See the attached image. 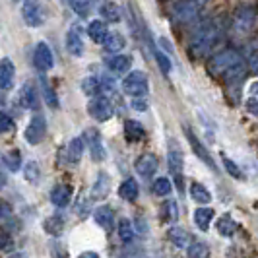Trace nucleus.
<instances>
[{
    "instance_id": "393cba45",
    "label": "nucleus",
    "mask_w": 258,
    "mask_h": 258,
    "mask_svg": "<svg viewBox=\"0 0 258 258\" xmlns=\"http://www.w3.org/2000/svg\"><path fill=\"white\" fill-rule=\"evenodd\" d=\"M118 196L122 200H126V202H134L138 198V182L134 181V179H126L118 186Z\"/></svg>"
},
{
    "instance_id": "7c9ffc66",
    "label": "nucleus",
    "mask_w": 258,
    "mask_h": 258,
    "mask_svg": "<svg viewBox=\"0 0 258 258\" xmlns=\"http://www.w3.org/2000/svg\"><path fill=\"white\" fill-rule=\"evenodd\" d=\"M43 227H45V231L54 235V237H58L60 233L64 231V221L62 218H58V216H52V218H47L45 223H43Z\"/></svg>"
},
{
    "instance_id": "ea45409f",
    "label": "nucleus",
    "mask_w": 258,
    "mask_h": 258,
    "mask_svg": "<svg viewBox=\"0 0 258 258\" xmlns=\"http://www.w3.org/2000/svg\"><path fill=\"white\" fill-rule=\"evenodd\" d=\"M14 128V118L8 113L0 111V134H6Z\"/></svg>"
},
{
    "instance_id": "f704fd0d",
    "label": "nucleus",
    "mask_w": 258,
    "mask_h": 258,
    "mask_svg": "<svg viewBox=\"0 0 258 258\" xmlns=\"http://www.w3.org/2000/svg\"><path fill=\"white\" fill-rule=\"evenodd\" d=\"M70 2V6H72V10L78 14V16H88L91 12V8H93V2L95 0H68Z\"/></svg>"
},
{
    "instance_id": "6ab92c4d",
    "label": "nucleus",
    "mask_w": 258,
    "mask_h": 258,
    "mask_svg": "<svg viewBox=\"0 0 258 258\" xmlns=\"http://www.w3.org/2000/svg\"><path fill=\"white\" fill-rule=\"evenodd\" d=\"M70 198H72V186H70V184H56V186L52 188L51 202L54 206H58V208L68 206Z\"/></svg>"
},
{
    "instance_id": "a18cd8bd",
    "label": "nucleus",
    "mask_w": 258,
    "mask_h": 258,
    "mask_svg": "<svg viewBox=\"0 0 258 258\" xmlns=\"http://www.w3.org/2000/svg\"><path fill=\"white\" fill-rule=\"evenodd\" d=\"M132 107H134L136 111H146V109H148V101H146V99H140V97H134V99H132Z\"/></svg>"
},
{
    "instance_id": "f257e3e1",
    "label": "nucleus",
    "mask_w": 258,
    "mask_h": 258,
    "mask_svg": "<svg viewBox=\"0 0 258 258\" xmlns=\"http://www.w3.org/2000/svg\"><path fill=\"white\" fill-rule=\"evenodd\" d=\"M223 33H225V20L221 16H214L206 22H202L190 35L188 54L192 58H204L218 47Z\"/></svg>"
},
{
    "instance_id": "c85d7f7f",
    "label": "nucleus",
    "mask_w": 258,
    "mask_h": 258,
    "mask_svg": "<svg viewBox=\"0 0 258 258\" xmlns=\"http://www.w3.org/2000/svg\"><path fill=\"white\" fill-rule=\"evenodd\" d=\"M99 14L103 16L107 22H118V20H120V8L116 6L115 2H109V0L101 4Z\"/></svg>"
},
{
    "instance_id": "c756f323",
    "label": "nucleus",
    "mask_w": 258,
    "mask_h": 258,
    "mask_svg": "<svg viewBox=\"0 0 258 258\" xmlns=\"http://www.w3.org/2000/svg\"><path fill=\"white\" fill-rule=\"evenodd\" d=\"M218 231H220V235H223V237H233V235H235L237 223L233 221V218L229 214H225V216L220 218V221H218Z\"/></svg>"
},
{
    "instance_id": "20e7f679",
    "label": "nucleus",
    "mask_w": 258,
    "mask_h": 258,
    "mask_svg": "<svg viewBox=\"0 0 258 258\" xmlns=\"http://www.w3.org/2000/svg\"><path fill=\"white\" fill-rule=\"evenodd\" d=\"M208 6V0H177L173 6V20L177 24H190Z\"/></svg>"
},
{
    "instance_id": "37998d69",
    "label": "nucleus",
    "mask_w": 258,
    "mask_h": 258,
    "mask_svg": "<svg viewBox=\"0 0 258 258\" xmlns=\"http://www.w3.org/2000/svg\"><path fill=\"white\" fill-rule=\"evenodd\" d=\"M155 58H157V64H159V68L163 70V74H169V72H171V62H169L167 56H165L161 51H155Z\"/></svg>"
},
{
    "instance_id": "c03bdc74",
    "label": "nucleus",
    "mask_w": 258,
    "mask_h": 258,
    "mask_svg": "<svg viewBox=\"0 0 258 258\" xmlns=\"http://www.w3.org/2000/svg\"><path fill=\"white\" fill-rule=\"evenodd\" d=\"M246 111H248L252 116H256L258 118V99L256 97H250V99L246 101Z\"/></svg>"
},
{
    "instance_id": "4be33fe9",
    "label": "nucleus",
    "mask_w": 258,
    "mask_h": 258,
    "mask_svg": "<svg viewBox=\"0 0 258 258\" xmlns=\"http://www.w3.org/2000/svg\"><path fill=\"white\" fill-rule=\"evenodd\" d=\"M101 45L105 47V51L107 52H118V51H122V49H124L126 39L122 37L118 31H109Z\"/></svg>"
},
{
    "instance_id": "3c124183",
    "label": "nucleus",
    "mask_w": 258,
    "mask_h": 258,
    "mask_svg": "<svg viewBox=\"0 0 258 258\" xmlns=\"http://www.w3.org/2000/svg\"><path fill=\"white\" fill-rule=\"evenodd\" d=\"M64 2H68V0H64Z\"/></svg>"
},
{
    "instance_id": "de8ad7c7",
    "label": "nucleus",
    "mask_w": 258,
    "mask_h": 258,
    "mask_svg": "<svg viewBox=\"0 0 258 258\" xmlns=\"http://www.w3.org/2000/svg\"><path fill=\"white\" fill-rule=\"evenodd\" d=\"M250 91H252V93H258V82H254V84H252V88H250Z\"/></svg>"
},
{
    "instance_id": "1a4fd4ad",
    "label": "nucleus",
    "mask_w": 258,
    "mask_h": 258,
    "mask_svg": "<svg viewBox=\"0 0 258 258\" xmlns=\"http://www.w3.org/2000/svg\"><path fill=\"white\" fill-rule=\"evenodd\" d=\"M22 18L29 27H39L45 22V10L37 0H27L22 8Z\"/></svg>"
},
{
    "instance_id": "a878e982",
    "label": "nucleus",
    "mask_w": 258,
    "mask_h": 258,
    "mask_svg": "<svg viewBox=\"0 0 258 258\" xmlns=\"http://www.w3.org/2000/svg\"><path fill=\"white\" fill-rule=\"evenodd\" d=\"M169 241L173 243V245L177 246V248H182V246H188V243H190V235L184 231L182 227H171L167 233Z\"/></svg>"
},
{
    "instance_id": "9d476101",
    "label": "nucleus",
    "mask_w": 258,
    "mask_h": 258,
    "mask_svg": "<svg viewBox=\"0 0 258 258\" xmlns=\"http://www.w3.org/2000/svg\"><path fill=\"white\" fill-rule=\"evenodd\" d=\"M184 134H186V140H188V144L192 146L194 154L198 155V157H200V159H202V161H204V163H206V165L212 169V171H216L218 167H216V163H214L212 155L208 154V150L204 148V144H202L200 140H198V138H196V134H194L190 128H186V126H184Z\"/></svg>"
},
{
    "instance_id": "412c9836",
    "label": "nucleus",
    "mask_w": 258,
    "mask_h": 258,
    "mask_svg": "<svg viewBox=\"0 0 258 258\" xmlns=\"http://www.w3.org/2000/svg\"><path fill=\"white\" fill-rule=\"evenodd\" d=\"M130 64H132V58L126 56V54H115L107 60V66L113 74H124L130 70Z\"/></svg>"
},
{
    "instance_id": "49530a36",
    "label": "nucleus",
    "mask_w": 258,
    "mask_h": 258,
    "mask_svg": "<svg viewBox=\"0 0 258 258\" xmlns=\"http://www.w3.org/2000/svg\"><path fill=\"white\" fill-rule=\"evenodd\" d=\"M78 258H99V254L95 250H86V252H82Z\"/></svg>"
},
{
    "instance_id": "72a5a7b5",
    "label": "nucleus",
    "mask_w": 258,
    "mask_h": 258,
    "mask_svg": "<svg viewBox=\"0 0 258 258\" xmlns=\"http://www.w3.org/2000/svg\"><path fill=\"white\" fill-rule=\"evenodd\" d=\"M82 90L84 93H88V95H97L99 91H101V84H99V78L95 76H88L84 78V82H82Z\"/></svg>"
},
{
    "instance_id": "bb28decb",
    "label": "nucleus",
    "mask_w": 258,
    "mask_h": 258,
    "mask_svg": "<svg viewBox=\"0 0 258 258\" xmlns=\"http://www.w3.org/2000/svg\"><path fill=\"white\" fill-rule=\"evenodd\" d=\"M107 33H109V29H107L105 22H101V20H93L90 26H88V35H90L91 41H95V43H103V39L107 37Z\"/></svg>"
},
{
    "instance_id": "f03ea898",
    "label": "nucleus",
    "mask_w": 258,
    "mask_h": 258,
    "mask_svg": "<svg viewBox=\"0 0 258 258\" xmlns=\"http://www.w3.org/2000/svg\"><path fill=\"white\" fill-rule=\"evenodd\" d=\"M208 72L214 78H220L225 82H235L246 74V62L237 51L225 49L208 60Z\"/></svg>"
},
{
    "instance_id": "603ef678",
    "label": "nucleus",
    "mask_w": 258,
    "mask_h": 258,
    "mask_svg": "<svg viewBox=\"0 0 258 258\" xmlns=\"http://www.w3.org/2000/svg\"><path fill=\"white\" fill-rule=\"evenodd\" d=\"M14 2H16V0H14Z\"/></svg>"
},
{
    "instance_id": "dca6fc26",
    "label": "nucleus",
    "mask_w": 258,
    "mask_h": 258,
    "mask_svg": "<svg viewBox=\"0 0 258 258\" xmlns=\"http://www.w3.org/2000/svg\"><path fill=\"white\" fill-rule=\"evenodd\" d=\"M20 103H22V107H26V109H37L39 107L37 90H35V86L31 82L24 84V88L20 90Z\"/></svg>"
},
{
    "instance_id": "f8f14e48",
    "label": "nucleus",
    "mask_w": 258,
    "mask_h": 258,
    "mask_svg": "<svg viewBox=\"0 0 258 258\" xmlns=\"http://www.w3.org/2000/svg\"><path fill=\"white\" fill-rule=\"evenodd\" d=\"M157 165H159V161H157V157H155L154 154H144L136 159L134 169H136L142 177H152L155 171H157Z\"/></svg>"
},
{
    "instance_id": "39448f33",
    "label": "nucleus",
    "mask_w": 258,
    "mask_h": 258,
    "mask_svg": "<svg viewBox=\"0 0 258 258\" xmlns=\"http://www.w3.org/2000/svg\"><path fill=\"white\" fill-rule=\"evenodd\" d=\"M150 90V82H148V76L140 72V70H134L126 74V78L122 80V91L130 95V97H144Z\"/></svg>"
},
{
    "instance_id": "09e8293b",
    "label": "nucleus",
    "mask_w": 258,
    "mask_h": 258,
    "mask_svg": "<svg viewBox=\"0 0 258 258\" xmlns=\"http://www.w3.org/2000/svg\"><path fill=\"white\" fill-rule=\"evenodd\" d=\"M4 212H6V210H4V208H0V218L4 216Z\"/></svg>"
},
{
    "instance_id": "8fccbe9b",
    "label": "nucleus",
    "mask_w": 258,
    "mask_h": 258,
    "mask_svg": "<svg viewBox=\"0 0 258 258\" xmlns=\"http://www.w3.org/2000/svg\"><path fill=\"white\" fill-rule=\"evenodd\" d=\"M254 70H258V56H256V64H254Z\"/></svg>"
},
{
    "instance_id": "2eb2a0df",
    "label": "nucleus",
    "mask_w": 258,
    "mask_h": 258,
    "mask_svg": "<svg viewBox=\"0 0 258 258\" xmlns=\"http://www.w3.org/2000/svg\"><path fill=\"white\" fill-rule=\"evenodd\" d=\"M167 163H169V171L175 175V179H181L182 165H184V157H182V152L175 146V144H171V148H169Z\"/></svg>"
},
{
    "instance_id": "c9c22d12",
    "label": "nucleus",
    "mask_w": 258,
    "mask_h": 258,
    "mask_svg": "<svg viewBox=\"0 0 258 258\" xmlns=\"http://www.w3.org/2000/svg\"><path fill=\"white\" fill-rule=\"evenodd\" d=\"M118 235H120V239L124 241V243H128L134 239V227H132V221L126 220V218H122V220L118 221Z\"/></svg>"
},
{
    "instance_id": "58836bf2",
    "label": "nucleus",
    "mask_w": 258,
    "mask_h": 258,
    "mask_svg": "<svg viewBox=\"0 0 258 258\" xmlns=\"http://www.w3.org/2000/svg\"><path fill=\"white\" fill-rule=\"evenodd\" d=\"M221 159H223V167L227 169V173L231 175L233 179H241L243 177V173H241V169L237 167L235 163H233L229 157H225V155H221Z\"/></svg>"
},
{
    "instance_id": "423d86ee",
    "label": "nucleus",
    "mask_w": 258,
    "mask_h": 258,
    "mask_svg": "<svg viewBox=\"0 0 258 258\" xmlns=\"http://www.w3.org/2000/svg\"><path fill=\"white\" fill-rule=\"evenodd\" d=\"M45 134H47V120H45V116L43 115H35L31 116V120H29V124H27L26 128V142L31 144V146H37V144L43 142V138H45Z\"/></svg>"
},
{
    "instance_id": "6e6552de",
    "label": "nucleus",
    "mask_w": 258,
    "mask_h": 258,
    "mask_svg": "<svg viewBox=\"0 0 258 258\" xmlns=\"http://www.w3.org/2000/svg\"><path fill=\"white\" fill-rule=\"evenodd\" d=\"M33 64L39 72H49L52 66H54V54H52L51 47L41 41L35 45V51H33Z\"/></svg>"
},
{
    "instance_id": "7ed1b4c3",
    "label": "nucleus",
    "mask_w": 258,
    "mask_h": 258,
    "mask_svg": "<svg viewBox=\"0 0 258 258\" xmlns=\"http://www.w3.org/2000/svg\"><path fill=\"white\" fill-rule=\"evenodd\" d=\"M258 18V6L256 2L252 0H245L241 2L235 12H233V29L239 33V35H246L252 31V27L256 24Z\"/></svg>"
},
{
    "instance_id": "cd10ccee",
    "label": "nucleus",
    "mask_w": 258,
    "mask_h": 258,
    "mask_svg": "<svg viewBox=\"0 0 258 258\" xmlns=\"http://www.w3.org/2000/svg\"><path fill=\"white\" fill-rule=\"evenodd\" d=\"M190 198H192L194 202H198V204H210L212 194H210V190H208L204 184L192 182L190 184Z\"/></svg>"
},
{
    "instance_id": "e433bc0d",
    "label": "nucleus",
    "mask_w": 258,
    "mask_h": 258,
    "mask_svg": "<svg viewBox=\"0 0 258 258\" xmlns=\"http://www.w3.org/2000/svg\"><path fill=\"white\" fill-rule=\"evenodd\" d=\"M210 256V248L204 243H192L188 245V258H208Z\"/></svg>"
},
{
    "instance_id": "b1692460",
    "label": "nucleus",
    "mask_w": 258,
    "mask_h": 258,
    "mask_svg": "<svg viewBox=\"0 0 258 258\" xmlns=\"http://www.w3.org/2000/svg\"><path fill=\"white\" fill-rule=\"evenodd\" d=\"M124 136L128 142H140L146 136V130L138 120H126L124 122Z\"/></svg>"
},
{
    "instance_id": "4c0bfd02",
    "label": "nucleus",
    "mask_w": 258,
    "mask_h": 258,
    "mask_svg": "<svg viewBox=\"0 0 258 258\" xmlns=\"http://www.w3.org/2000/svg\"><path fill=\"white\" fill-rule=\"evenodd\" d=\"M152 190H154L155 196H167V194H171V182H169V179H165V177H159V179L154 182Z\"/></svg>"
},
{
    "instance_id": "4468645a",
    "label": "nucleus",
    "mask_w": 258,
    "mask_h": 258,
    "mask_svg": "<svg viewBox=\"0 0 258 258\" xmlns=\"http://www.w3.org/2000/svg\"><path fill=\"white\" fill-rule=\"evenodd\" d=\"M93 220L95 223L105 229V231H113V227H115V214H113V210L109 206H99L95 212H93Z\"/></svg>"
},
{
    "instance_id": "ddd939ff",
    "label": "nucleus",
    "mask_w": 258,
    "mask_h": 258,
    "mask_svg": "<svg viewBox=\"0 0 258 258\" xmlns=\"http://www.w3.org/2000/svg\"><path fill=\"white\" fill-rule=\"evenodd\" d=\"M86 140H88V144H90V152H91L93 161H103L105 159V148H103V144H101V136H99V132L90 128L88 132H86Z\"/></svg>"
},
{
    "instance_id": "aec40b11",
    "label": "nucleus",
    "mask_w": 258,
    "mask_h": 258,
    "mask_svg": "<svg viewBox=\"0 0 258 258\" xmlns=\"http://www.w3.org/2000/svg\"><path fill=\"white\" fill-rule=\"evenodd\" d=\"M111 190V179L107 173H99L97 175V181L93 182V188H91V198L93 200H101L105 198Z\"/></svg>"
},
{
    "instance_id": "5701e85b",
    "label": "nucleus",
    "mask_w": 258,
    "mask_h": 258,
    "mask_svg": "<svg viewBox=\"0 0 258 258\" xmlns=\"http://www.w3.org/2000/svg\"><path fill=\"white\" fill-rule=\"evenodd\" d=\"M212 220H214V208H198L194 212V223L198 225L200 231H208Z\"/></svg>"
},
{
    "instance_id": "2f4dec72",
    "label": "nucleus",
    "mask_w": 258,
    "mask_h": 258,
    "mask_svg": "<svg viewBox=\"0 0 258 258\" xmlns=\"http://www.w3.org/2000/svg\"><path fill=\"white\" fill-rule=\"evenodd\" d=\"M177 202L175 200H169V202H165L163 204V208H161V218L167 221V223H175L177 221V218H179V210H177Z\"/></svg>"
},
{
    "instance_id": "0eeeda50",
    "label": "nucleus",
    "mask_w": 258,
    "mask_h": 258,
    "mask_svg": "<svg viewBox=\"0 0 258 258\" xmlns=\"http://www.w3.org/2000/svg\"><path fill=\"white\" fill-rule=\"evenodd\" d=\"M88 113H90L95 120L99 122H105L113 116V105L107 97H101V95H93V99H90L88 103Z\"/></svg>"
},
{
    "instance_id": "a211bd4d",
    "label": "nucleus",
    "mask_w": 258,
    "mask_h": 258,
    "mask_svg": "<svg viewBox=\"0 0 258 258\" xmlns=\"http://www.w3.org/2000/svg\"><path fill=\"white\" fill-rule=\"evenodd\" d=\"M82 154H84V138H74V140H70V144L66 146V150H64L66 163L76 165L78 161L82 159Z\"/></svg>"
},
{
    "instance_id": "473e14b6",
    "label": "nucleus",
    "mask_w": 258,
    "mask_h": 258,
    "mask_svg": "<svg viewBox=\"0 0 258 258\" xmlns=\"http://www.w3.org/2000/svg\"><path fill=\"white\" fill-rule=\"evenodd\" d=\"M41 91H43V97H45L47 105L52 107V109H56V107H58V97H56V93L52 91L51 84H49L45 78H41Z\"/></svg>"
},
{
    "instance_id": "a19ab883",
    "label": "nucleus",
    "mask_w": 258,
    "mask_h": 258,
    "mask_svg": "<svg viewBox=\"0 0 258 258\" xmlns=\"http://www.w3.org/2000/svg\"><path fill=\"white\" fill-rule=\"evenodd\" d=\"M4 161H6V165L10 171H18V169L22 167V161H20V152H10V154L4 157Z\"/></svg>"
},
{
    "instance_id": "79ce46f5",
    "label": "nucleus",
    "mask_w": 258,
    "mask_h": 258,
    "mask_svg": "<svg viewBox=\"0 0 258 258\" xmlns=\"http://www.w3.org/2000/svg\"><path fill=\"white\" fill-rule=\"evenodd\" d=\"M26 179L29 182H37L39 181V165L35 161H29L26 165Z\"/></svg>"
},
{
    "instance_id": "f3484780",
    "label": "nucleus",
    "mask_w": 258,
    "mask_h": 258,
    "mask_svg": "<svg viewBox=\"0 0 258 258\" xmlns=\"http://www.w3.org/2000/svg\"><path fill=\"white\" fill-rule=\"evenodd\" d=\"M16 76V68L10 58H2L0 60V90H10Z\"/></svg>"
},
{
    "instance_id": "9b49d317",
    "label": "nucleus",
    "mask_w": 258,
    "mask_h": 258,
    "mask_svg": "<svg viewBox=\"0 0 258 258\" xmlns=\"http://www.w3.org/2000/svg\"><path fill=\"white\" fill-rule=\"evenodd\" d=\"M66 51L72 56H82L84 54V39H82V31L78 26H72L66 33Z\"/></svg>"
}]
</instances>
